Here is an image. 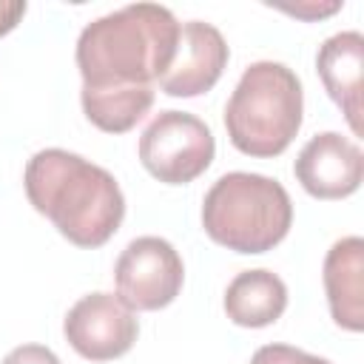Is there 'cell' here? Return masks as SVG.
<instances>
[{
  "instance_id": "cell-8",
  "label": "cell",
  "mask_w": 364,
  "mask_h": 364,
  "mask_svg": "<svg viewBox=\"0 0 364 364\" xmlns=\"http://www.w3.org/2000/svg\"><path fill=\"white\" fill-rule=\"evenodd\" d=\"M228 57V43L216 26L188 20L179 26L173 60L156 82L168 97H199L216 85Z\"/></svg>"
},
{
  "instance_id": "cell-17",
  "label": "cell",
  "mask_w": 364,
  "mask_h": 364,
  "mask_svg": "<svg viewBox=\"0 0 364 364\" xmlns=\"http://www.w3.org/2000/svg\"><path fill=\"white\" fill-rule=\"evenodd\" d=\"M341 3H327V6H284L287 14H296V17H304V20H316V17H327L333 11H338Z\"/></svg>"
},
{
  "instance_id": "cell-16",
  "label": "cell",
  "mask_w": 364,
  "mask_h": 364,
  "mask_svg": "<svg viewBox=\"0 0 364 364\" xmlns=\"http://www.w3.org/2000/svg\"><path fill=\"white\" fill-rule=\"evenodd\" d=\"M23 14H26V3L23 0H0V37L9 34L20 23Z\"/></svg>"
},
{
  "instance_id": "cell-3",
  "label": "cell",
  "mask_w": 364,
  "mask_h": 364,
  "mask_svg": "<svg viewBox=\"0 0 364 364\" xmlns=\"http://www.w3.org/2000/svg\"><path fill=\"white\" fill-rule=\"evenodd\" d=\"M301 80L284 63H250L225 105L230 145L259 159L279 156L296 139L301 128Z\"/></svg>"
},
{
  "instance_id": "cell-15",
  "label": "cell",
  "mask_w": 364,
  "mask_h": 364,
  "mask_svg": "<svg viewBox=\"0 0 364 364\" xmlns=\"http://www.w3.org/2000/svg\"><path fill=\"white\" fill-rule=\"evenodd\" d=\"M0 364H60V358L43 344H20Z\"/></svg>"
},
{
  "instance_id": "cell-1",
  "label": "cell",
  "mask_w": 364,
  "mask_h": 364,
  "mask_svg": "<svg viewBox=\"0 0 364 364\" xmlns=\"http://www.w3.org/2000/svg\"><path fill=\"white\" fill-rule=\"evenodd\" d=\"M179 20L156 3H131L80 31L77 68L82 88L114 91L154 85L173 60Z\"/></svg>"
},
{
  "instance_id": "cell-6",
  "label": "cell",
  "mask_w": 364,
  "mask_h": 364,
  "mask_svg": "<svg viewBox=\"0 0 364 364\" xmlns=\"http://www.w3.org/2000/svg\"><path fill=\"white\" fill-rule=\"evenodd\" d=\"M114 282L119 301L131 310H162L179 296L185 264L168 239L139 236L119 253Z\"/></svg>"
},
{
  "instance_id": "cell-13",
  "label": "cell",
  "mask_w": 364,
  "mask_h": 364,
  "mask_svg": "<svg viewBox=\"0 0 364 364\" xmlns=\"http://www.w3.org/2000/svg\"><path fill=\"white\" fill-rule=\"evenodd\" d=\"M82 111L91 125L105 134H125L131 131L154 105V85L139 88H114V91H80Z\"/></svg>"
},
{
  "instance_id": "cell-2",
  "label": "cell",
  "mask_w": 364,
  "mask_h": 364,
  "mask_svg": "<svg viewBox=\"0 0 364 364\" xmlns=\"http://www.w3.org/2000/svg\"><path fill=\"white\" fill-rule=\"evenodd\" d=\"M26 196L37 213L77 247H102L122 225L125 196L100 165L63 148L37 151L23 173Z\"/></svg>"
},
{
  "instance_id": "cell-9",
  "label": "cell",
  "mask_w": 364,
  "mask_h": 364,
  "mask_svg": "<svg viewBox=\"0 0 364 364\" xmlns=\"http://www.w3.org/2000/svg\"><path fill=\"white\" fill-rule=\"evenodd\" d=\"M293 173L310 196L344 199L355 193L364 179V154L353 139L324 131L299 151Z\"/></svg>"
},
{
  "instance_id": "cell-7",
  "label": "cell",
  "mask_w": 364,
  "mask_h": 364,
  "mask_svg": "<svg viewBox=\"0 0 364 364\" xmlns=\"http://www.w3.org/2000/svg\"><path fill=\"white\" fill-rule=\"evenodd\" d=\"M63 333L77 355L88 361H111L134 347L139 321L119 296L88 293L65 313Z\"/></svg>"
},
{
  "instance_id": "cell-4",
  "label": "cell",
  "mask_w": 364,
  "mask_h": 364,
  "mask_svg": "<svg viewBox=\"0 0 364 364\" xmlns=\"http://www.w3.org/2000/svg\"><path fill=\"white\" fill-rule=\"evenodd\" d=\"M293 225V202L279 179L233 171L219 176L202 202L205 233L236 253L273 250Z\"/></svg>"
},
{
  "instance_id": "cell-10",
  "label": "cell",
  "mask_w": 364,
  "mask_h": 364,
  "mask_svg": "<svg viewBox=\"0 0 364 364\" xmlns=\"http://www.w3.org/2000/svg\"><path fill=\"white\" fill-rule=\"evenodd\" d=\"M316 68L330 100L341 108L355 136H361V77H364V37L358 31H338L327 37L316 54Z\"/></svg>"
},
{
  "instance_id": "cell-14",
  "label": "cell",
  "mask_w": 364,
  "mask_h": 364,
  "mask_svg": "<svg viewBox=\"0 0 364 364\" xmlns=\"http://www.w3.org/2000/svg\"><path fill=\"white\" fill-rule=\"evenodd\" d=\"M250 364H333V361L310 355V353L296 350L290 344H264L253 353Z\"/></svg>"
},
{
  "instance_id": "cell-5",
  "label": "cell",
  "mask_w": 364,
  "mask_h": 364,
  "mask_svg": "<svg viewBox=\"0 0 364 364\" xmlns=\"http://www.w3.org/2000/svg\"><path fill=\"white\" fill-rule=\"evenodd\" d=\"M210 128L188 111H159L139 136L142 168L165 185H188L213 162Z\"/></svg>"
},
{
  "instance_id": "cell-12",
  "label": "cell",
  "mask_w": 364,
  "mask_h": 364,
  "mask_svg": "<svg viewBox=\"0 0 364 364\" xmlns=\"http://www.w3.org/2000/svg\"><path fill=\"white\" fill-rule=\"evenodd\" d=\"M287 307V287L273 270H242L225 290V313L239 327H267Z\"/></svg>"
},
{
  "instance_id": "cell-11",
  "label": "cell",
  "mask_w": 364,
  "mask_h": 364,
  "mask_svg": "<svg viewBox=\"0 0 364 364\" xmlns=\"http://www.w3.org/2000/svg\"><path fill=\"white\" fill-rule=\"evenodd\" d=\"M324 293L338 327L358 333L364 327V239L344 236L324 256Z\"/></svg>"
}]
</instances>
